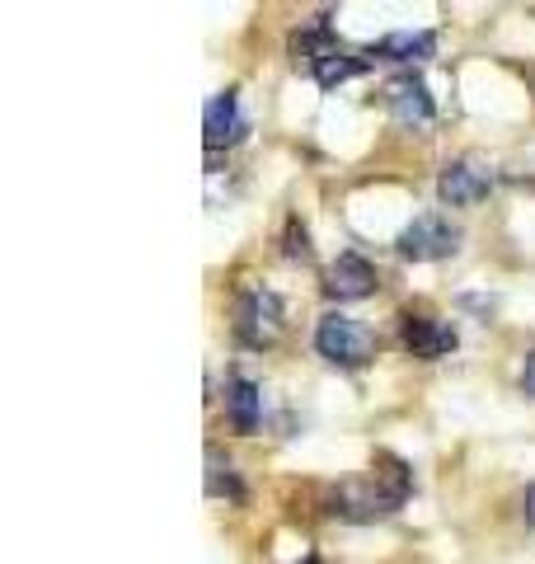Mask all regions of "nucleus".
<instances>
[{
    "label": "nucleus",
    "instance_id": "1",
    "mask_svg": "<svg viewBox=\"0 0 535 564\" xmlns=\"http://www.w3.org/2000/svg\"><path fill=\"white\" fill-rule=\"evenodd\" d=\"M315 348H319V358H329L334 367H362V362H371V334H367V325H357L352 315H338V311H329L325 321L315 325Z\"/></svg>",
    "mask_w": 535,
    "mask_h": 564
},
{
    "label": "nucleus",
    "instance_id": "2",
    "mask_svg": "<svg viewBox=\"0 0 535 564\" xmlns=\"http://www.w3.org/2000/svg\"><path fill=\"white\" fill-rule=\"evenodd\" d=\"M395 250L404 259L414 263H433V259H446L460 250V226H451L446 217H437V212H423V217H414L404 226V236L395 240Z\"/></svg>",
    "mask_w": 535,
    "mask_h": 564
},
{
    "label": "nucleus",
    "instance_id": "3",
    "mask_svg": "<svg viewBox=\"0 0 535 564\" xmlns=\"http://www.w3.org/2000/svg\"><path fill=\"white\" fill-rule=\"evenodd\" d=\"M277 334H282V296L268 288L244 292L236 306V339L244 348H268L277 344Z\"/></svg>",
    "mask_w": 535,
    "mask_h": 564
},
{
    "label": "nucleus",
    "instance_id": "4",
    "mask_svg": "<svg viewBox=\"0 0 535 564\" xmlns=\"http://www.w3.org/2000/svg\"><path fill=\"white\" fill-rule=\"evenodd\" d=\"M400 339L423 362H437V358H446V352H456V344H460L456 339V325L433 321V315H414V311L400 321Z\"/></svg>",
    "mask_w": 535,
    "mask_h": 564
},
{
    "label": "nucleus",
    "instance_id": "5",
    "mask_svg": "<svg viewBox=\"0 0 535 564\" xmlns=\"http://www.w3.org/2000/svg\"><path fill=\"white\" fill-rule=\"evenodd\" d=\"M376 269L362 259V254H338L329 263V273H325V296H334V302H362V296L376 292Z\"/></svg>",
    "mask_w": 535,
    "mask_h": 564
},
{
    "label": "nucleus",
    "instance_id": "6",
    "mask_svg": "<svg viewBox=\"0 0 535 564\" xmlns=\"http://www.w3.org/2000/svg\"><path fill=\"white\" fill-rule=\"evenodd\" d=\"M385 104H390V113H395V122H404V128H427V122L437 118L433 95H427L423 76H414V70L385 85Z\"/></svg>",
    "mask_w": 535,
    "mask_h": 564
},
{
    "label": "nucleus",
    "instance_id": "7",
    "mask_svg": "<svg viewBox=\"0 0 535 564\" xmlns=\"http://www.w3.org/2000/svg\"><path fill=\"white\" fill-rule=\"evenodd\" d=\"M244 132H249V122H244V113H240V95H236V90L211 95L207 109H203V137H207V147H211V151L236 147Z\"/></svg>",
    "mask_w": 535,
    "mask_h": 564
},
{
    "label": "nucleus",
    "instance_id": "8",
    "mask_svg": "<svg viewBox=\"0 0 535 564\" xmlns=\"http://www.w3.org/2000/svg\"><path fill=\"white\" fill-rule=\"evenodd\" d=\"M489 174L470 165V161H451L441 170V180H437V193H441V203L446 207H474V203H484L489 198Z\"/></svg>",
    "mask_w": 535,
    "mask_h": 564
},
{
    "label": "nucleus",
    "instance_id": "9",
    "mask_svg": "<svg viewBox=\"0 0 535 564\" xmlns=\"http://www.w3.org/2000/svg\"><path fill=\"white\" fill-rule=\"evenodd\" d=\"M437 52V33H427V29H418V33H385L381 43H371L367 47V57H381V62H423V57H433Z\"/></svg>",
    "mask_w": 535,
    "mask_h": 564
},
{
    "label": "nucleus",
    "instance_id": "10",
    "mask_svg": "<svg viewBox=\"0 0 535 564\" xmlns=\"http://www.w3.org/2000/svg\"><path fill=\"white\" fill-rule=\"evenodd\" d=\"M226 410H230L236 433H254L259 419H263V391L249 377H230V386H226Z\"/></svg>",
    "mask_w": 535,
    "mask_h": 564
},
{
    "label": "nucleus",
    "instance_id": "11",
    "mask_svg": "<svg viewBox=\"0 0 535 564\" xmlns=\"http://www.w3.org/2000/svg\"><path fill=\"white\" fill-rule=\"evenodd\" d=\"M362 70H367L362 57H348V52H338V47H334L329 57L315 66V80L325 85V90H334V85H343V80H352V76H362Z\"/></svg>",
    "mask_w": 535,
    "mask_h": 564
},
{
    "label": "nucleus",
    "instance_id": "12",
    "mask_svg": "<svg viewBox=\"0 0 535 564\" xmlns=\"http://www.w3.org/2000/svg\"><path fill=\"white\" fill-rule=\"evenodd\" d=\"M287 254H292V259H296V254H301V259L310 254V245H306V226H296V221L287 226Z\"/></svg>",
    "mask_w": 535,
    "mask_h": 564
},
{
    "label": "nucleus",
    "instance_id": "13",
    "mask_svg": "<svg viewBox=\"0 0 535 564\" xmlns=\"http://www.w3.org/2000/svg\"><path fill=\"white\" fill-rule=\"evenodd\" d=\"M522 391H526V395H535V352L526 358V372H522Z\"/></svg>",
    "mask_w": 535,
    "mask_h": 564
},
{
    "label": "nucleus",
    "instance_id": "14",
    "mask_svg": "<svg viewBox=\"0 0 535 564\" xmlns=\"http://www.w3.org/2000/svg\"><path fill=\"white\" fill-rule=\"evenodd\" d=\"M526 522H531V527H535V485H531V489H526Z\"/></svg>",
    "mask_w": 535,
    "mask_h": 564
},
{
    "label": "nucleus",
    "instance_id": "15",
    "mask_svg": "<svg viewBox=\"0 0 535 564\" xmlns=\"http://www.w3.org/2000/svg\"><path fill=\"white\" fill-rule=\"evenodd\" d=\"M301 564H319V560H301Z\"/></svg>",
    "mask_w": 535,
    "mask_h": 564
}]
</instances>
